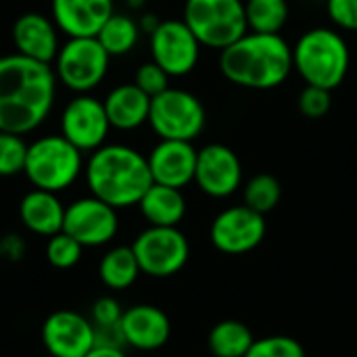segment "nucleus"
Segmentation results:
<instances>
[{
	"mask_svg": "<svg viewBox=\"0 0 357 357\" xmlns=\"http://www.w3.org/2000/svg\"><path fill=\"white\" fill-rule=\"evenodd\" d=\"M52 65L19 52L0 56V132L29 134L44 123L56 98Z\"/></svg>",
	"mask_w": 357,
	"mask_h": 357,
	"instance_id": "nucleus-1",
	"label": "nucleus"
},
{
	"mask_svg": "<svg viewBox=\"0 0 357 357\" xmlns=\"http://www.w3.org/2000/svg\"><path fill=\"white\" fill-rule=\"evenodd\" d=\"M220 71L238 88L272 90L291 75L293 48L280 33L247 31L220 50Z\"/></svg>",
	"mask_w": 357,
	"mask_h": 357,
	"instance_id": "nucleus-2",
	"label": "nucleus"
},
{
	"mask_svg": "<svg viewBox=\"0 0 357 357\" xmlns=\"http://www.w3.org/2000/svg\"><path fill=\"white\" fill-rule=\"evenodd\" d=\"M84 176L90 195L115 209L138 205L153 184L146 157L128 144H102L92 151Z\"/></svg>",
	"mask_w": 357,
	"mask_h": 357,
	"instance_id": "nucleus-3",
	"label": "nucleus"
},
{
	"mask_svg": "<svg viewBox=\"0 0 357 357\" xmlns=\"http://www.w3.org/2000/svg\"><path fill=\"white\" fill-rule=\"evenodd\" d=\"M349 65V44L337 29H307L293 46V69L307 86H318L333 92L345 82Z\"/></svg>",
	"mask_w": 357,
	"mask_h": 357,
	"instance_id": "nucleus-4",
	"label": "nucleus"
},
{
	"mask_svg": "<svg viewBox=\"0 0 357 357\" xmlns=\"http://www.w3.org/2000/svg\"><path fill=\"white\" fill-rule=\"evenodd\" d=\"M84 153L75 149L65 136L48 134L27 144V159L23 174L33 188L61 192L67 190L84 172Z\"/></svg>",
	"mask_w": 357,
	"mask_h": 357,
	"instance_id": "nucleus-5",
	"label": "nucleus"
},
{
	"mask_svg": "<svg viewBox=\"0 0 357 357\" xmlns=\"http://www.w3.org/2000/svg\"><path fill=\"white\" fill-rule=\"evenodd\" d=\"M182 21L201 46L213 50H224L249 31L245 0H186Z\"/></svg>",
	"mask_w": 357,
	"mask_h": 357,
	"instance_id": "nucleus-6",
	"label": "nucleus"
},
{
	"mask_svg": "<svg viewBox=\"0 0 357 357\" xmlns=\"http://www.w3.org/2000/svg\"><path fill=\"white\" fill-rule=\"evenodd\" d=\"M207 123V111L199 96L182 88H167L151 98L149 126L159 140L199 138Z\"/></svg>",
	"mask_w": 357,
	"mask_h": 357,
	"instance_id": "nucleus-7",
	"label": "nucleus"
},
{
	"mask_svg": "<svg viewBox=\"0 0 357 357\" xmlns=\"http://www.w3.org/2000/svg\"><path fill=\"white\" fill-rule=\"evenodd\" d=\"M109 63L111 54L102 48L96 36L67 38L52 61V69L56 82L65 88L75 94H90L98 84H102Z\"/></svg>",
	"mask_w": 357,
	"mask_h": 357,
	"instance_id": "nucleus-8",
	"label": "nucleus"
},
{
	"mask_svg": "<svg viewBox=\"0 0 357 357\" xmlns=\"http://www.w3.org/2000/svg\"><path fill=\"white\" fill-rule=\"evenodd\" d=\"M132 251L142 274L153 278L178 274L190 257L188 238L178 226H149L134 238Z\"/></svg>",
	"mask_w": 357,
	"mask_h": 357,
	"instance_id": "nucleus-9",
	"label": "nucleus"
},
{
	"mask_svg": "<svg viewBox=\"0 0 357 357\" xmlns=\"http://www.w3.org/2000/svg\"><path fill=\"white\" fill-rule=\"evenodd\" d=\"M151 61L169 77H184L195 71L201 56V42L182 19H165L149 36Z\"/></svg>",
	"mask_w": 357,
	"mask_h": 357,
	"instance_id": "nucleus-10",
	"label": "nucleus"
},
{
	"mask_svg": "<svg viewBox=\"0 0 357 357\" xmlns=\"http://www.w3.org/2000/svg\"><path fill=\"white\" fill-rule=\"evenodd\" d=\"M111 123L102 100L92 94H75L61 113V136L82 153H92L107 144Z\"/></svg>",
	"mask_w": 357,
	"mask_h": 357,
	"instance_id": "nucleus-11",
	"label": "nucleus"
},
{
	"mask_svg": "<svg viewBox=\"0 0 357 357\" xmlns=\"http://www.w3.org/2000/svg\"><path fill=\"white\" fill-rule=\"evenodd\" d=\"M119 230L117 209L96 197H82L65 207L63 232L73 236L84 249L109 245Z\"/></svg>",
	"mask_w": 357,
	"mask_h": 357,
	"instance_id": "nucleus-12",
	"label": "nucleus"
},
{
	"mask_svg": "<svg viewBox=\"0 0 357 357\" xmlns=\"http://www.w3.org/2000/svg\"><path fill=\"white\" fill-rule=\"evenodd\" d=\"M209 238L213 247L226 255H245L257 249L266 238V215L247 205L228 207L211 222Z\"/></svg>",
	"mask_w": 357,
	"mask_h": 357,
	"instance_id": "nucleus-13",
	"label": "nucleus"
},
{
	"mask_svg": "<svg viewBox=\"0 0 357 357\" xmlns=\"http://www.w3.org/2000/svg\"><path fill=\"white\" fill-rule=\"evenodd\" d=\"M195 184L213 199L232 197L243 184V163L238 155L220 142L205 144L197 153Z\"/></svg>",
	"mask_w": 357,
	"mask_h": 357,
	"instance_id": "nucleus-14",
	"label": "nucleus"
},
{
	"mask_svg": "<svg viewBox=\"0 0 357 357\" xmlns=\"http://www.w3.org/2000/svg\"><path fill=\"white\" fill-rule=\"evenodd\" d=\"M96 343V328L86 316L59 310L42 324V345L54 357H84Z\"/></svg>",
	"mask_w": 357,
	"mask_h": 357,
	"instance_id": "nucleus-15",
	"label": "nucleus"
},
{
	"mask_svg": "<svg viewBox=\"0 0 357 357\" xmlns=\"http://www.w3.org/2000/svg\"><path fill=\"white\" fill-rule=\"evenodd\" d=\"M10 38L15 44V52L46 65H52L61 48L59 27L52 17L36 10L23 13L15 19Z\"/></svg>",
	"mask_w": 357,
	"mask_h": 357,
	"instance_id": "nucleus-16",
	"label": "nucleus"
},
{
	"mask_svg": "<svg viewBox=\"0 0 357 357\" xmlns=\"http://www.w3.org/2000/svg\"><path fill=\"white\" fill-rule=\"evenodd\" d=\"M197 153L188 140H159L146 157L153 182L182 190L195 182Z\"/></svg>",
	"mask_w": 357,
	"mask_h": 357,
	"instance_id": "nucleus-17",
	"label": "nucleus"
},
{
	"mask_svg": "<svg viewBox=\"0 0 357 357\" xmlns=\"http://www.w3.org/2000/svg\"><path fill=\"white\" fill-rule=\"evenodd\" d=\"M119 328L126 345L138 351L161 349L172 337V322L167 314L161 307L149 303H140L123 310Z\"/></svg>",
	"mask_w": 357,
	"mask_h": 357,
	"instance_id": "nucleus-18",
	"label": "nucleus"
},
{
	"mask_svg": "<svg viewBox=\"0 0 357 357\" xmlns=\"http://www.w3.org/2000/svg\"><path fill=\"white\" fill-rule=\"evenodd\" d=\"M113 13V0H50V17L67 38L96 36Z\"/></svg>",
	"mask_w": 357,
	"mask_h": 357,
	"instance_id": "nucleus-19",
	"label": "nucleus"
},
{
	"mask_svg": "<svg viewBox=\"0 0 357 357\" xmlns=\"http://www.w3.org/2000/svg\"><path fill=\"white\" fill-rule=\"evenodd\" d=\"M111 128L121 132L138 130L140 126L149 123L151 111V96L144 94L134 82L115 86L102 100Z\"/></svg>",
	"mask_w": 357,
	"mask_h": 357,
	"instance_id": "nucleus-20",
	"label": "nucleus"
},
{
	"mask_svg": "<svg viewBox=\"0 0 357 357\" xmlns=\"http://www.w3.org/2000/svg\"><path fill=\"white\" fill-rule=\"evenodd\" d=\"M19 218L23 226L38 236H52L63 230L65 205L56 192L33 188L19 203Z\"/></svg>",
	"mask_w": 357,
	"mask_h": 357,
	"instance_id": "nucleus-21",
	"label": "nucleus"
},
{
	"mask_svg": "<svg viewBox=\"0 0 357 357\" xmlns=\"http://www.w3.org/2000/svg\"><path fill=\"white\" fill-rule=\"evenodd\" d=\"M138 209L151 226H178L186 215V199L180 188L153 182L140 199Z\"/></svg>",
	"mask_w": 357,
	"mask_h": 357,
	"instance_id": "nucleus-22",
	"label": "nucleus"
},
{
	"mask_svg": "<svg viewBox=\"0 0 357 357\" xmlns=\"http://www.w3.org/2000/svg\"><path fill=\"white\" fill-rule=\"evenodd\" d=\"M140 274H142V270H140L138 259L132 251V245L130 247L119 245V247L109 249L98 264L100 282L111 291L130 289L138 280Z\"/></svg>",
	"mask_w": 357,
	"mask_h": 357,
	"instance_id": "nucleus-23",
	"label": "nucleus"
},
{
	"mask_svg": "<svg viewBox=\"0 0 357 357\" xmlns=\"http://www.w3.org/2000/svg\"><path fill=\"white\" fill-rule=\"evenodd\" d=\"M253 343L255 337L251 328L238 320L218 322L207 337V345L213 357H245Z\"/></svg>",
	"mask_w": 357,
	"mask_h": 357,
	"instance_id": "nucleus-24",
	"label": "nucleus"
},
{
	"mask_svg": "<svg viewBox=\"0 0 357 357\" xmlns=\"http://www.w3.org/2000/svg\"><path fill=\"white\" fill-rule=\"evenodd\" d=\"M98 42L111 56H123L134 50L140 40V25L134 17L123 13H113L100 31L96 33Z\"/></svg>",
	"mask_w": 357,
	"mask_h": 357,
	"instance_id": "nucleus-25",
	"label": "nucleus"
},
{
	"mask_svg": "<svg viewBox=\"0 0 357 357\" xmlns=\"http://www.w3.org/2000/svg\"><path fill=\"white\" fill-rule=\"evenodd\" d=\"M289 13V0H245L247 27L255 33H280Z\"/></svg>",
	"mask_w": 357,
	"mask_h": 357,
	"instance_id": "nucleus-26",
	"label": "nucleus"
},
{
	"mask_svg": "<svg viewBox=\"0 0 357 357\" xmlns=\"http://www.w3.org/2000/svg\"><path fill=\"white\" fill-rule=\"evenodd\" d=\"M280 199H282V186L272 174H257L243 188V205H247L249 209L261 215L274 211Z\"/></svg>",
	"mask_w": 357,
	"mask_h": 357,
	"instance_id": "nucleus-27",
	"label": "nucleus"
},
{
	"mask_svg": "<svg viewBox=\"0 0 357 357\" xmlns=\"http://www.w3.org/2000/svg\"><path fill=\"white\" fill-rule=\"evenodd\" d=\"M82 253H84V247L73 238L69 236L67 232H56L52 236H48V243H46V259L52 268L56 270H69L73 266L79 264L82 259Z\"/></svg>",
	"mask_w": 357,
	"mask_h": 357,
	"instance_id": "nucleus-28",
	"label": "nucleus"
},
{
	"mask_svg": "<svg viewBox=\"0 0 357 357\" xmlns=\"http://www.w3.org/2000/svg\"><path fill=\"white\" fill-rule=\"evenodd\" d=\"M27 159V144L23 136L0 132V178L23 174Z\"/></svg>",
	"mask_w": 357,
	"mask_h": 357,
	"instance_id": "nucleus-29",
	"label": "nucleus"
},
{
	"mask_svg": "<svg viewBox=\"0 0 357 357\" xmlns=\"http://www.w3.org/2000/svg\"><path fill=\"white\" fill-rule=\"evenodd\" d=\"M245 357H305V349L297 339L276 335L257 339Z\"/></svg>",
	"mask_w": 357,
	"mask_h": 357,
	"instance_id": "nucleus-30",
	"label": "nucleus"
},
{
	"mask_svg": "<svg viewBox=\"0 0 357 357\" xmlns=\"http://www.w3.org/2000/svg\"><path fill=\"white\" fill-rule=\"evenodd\" d=\"M297 107H299V113L303 117H307V119H322V117L328 115V111L333 107L331 90L318 88V86H305L299 92Z\"/></svg>",
	"mask_w": 357,
	"mask_h": 357,
	"instance_id": "nucleus-31",
	"label": "nucleus"
},
{
	"mask_svg": "<svg viewBox=\"0 0 357 357\" xmlns=\"http://www.w3.org/2000/svg\"><path fill=\"white\" fill-rule=\"evenodd\" d=\"M169 75L155 63V61H146L142 63L138 69H136V75H134V84L144 92L149 94L151 98L165 92L169 88Z\"/></svg>",
	"mask_w": 357,
	"mask_h": 357,
	"instance_id": "nucleus-32",
	"label": "nucleus"
},
{
	"mask_svg": "<svg viewBox=\"0 0 357 357\" xmlns=\"http://www.w3.org/2000/svg\"><path fill=\"white\" fill-rule=\"evenodd\" d=\"M123 316V307L113 297H100L92 305V324L96 328H113L119 326Z\"/></svg>",
	"mask_w": 357,
	"mask_h": 357,
	"instance_id": "nucleus-33",
	"label": "nucleus"
},
{
	"mask_svg": "<svg viewBox=\"0 0 357 357\" xmlns=\"http://www.w3.org/2000/svg\"><path fill=\"white\" fill-rule=\"evenodd\" d=\"M326 13L337 27L357 31V0H326Z\"/></svg>",
	"mask_w": 357,
	"mask_h": 357,
	"instance_id": "nucleus-34",
	"label": "nucleus"
},
{
	"mask_svg": "<svg viewBox=\"0 0 357 357\" xmlns=\"http://www.w3.org/2000/svg\"><path fill=\"white\" fill-rule=\"evenodd\" d=\"M23 249H25V245H23L21 236H17V234H6L0 241V255H4L8 261H19L23 255Z\"/></svg>",
	"mask_w": 357,
	"mask_h": 357,
	"instance_id": "nucleus-35",
	"label": "nucleus"
},
{
	"mask_svg": "<svg viewBox=\"0 0 357 357\" xmlns=\"http://www.w3.org/2000/svg\"><path fill=\"white\" fill-rule=\"evenodd\" d=\"M84 357H128L123 347H113V345H94Z\"/></svg>",
	"mask_w": 357,
	"mask_h": 357,
	"instance_id": "nucleus-36",
	"label": "nucleus"
},
{
	"mask_svg": "<svg viewBox=\"0 0 357 357\" xmlns=\"http://www.w3.org/2000/svg\"><path fill=\"white\" fill-rule=\"evenodd\" d=\"M161 23V19H157V15H153V13H146V15H142V19L138 21V25H140V31H144V33H153L155 31V27Z\"/></svg>",
	"mask_w": 357,
	"mask_h": 357,
	"instance_id": "nucleus-37",
	"label": "nucleus"
},
{
	"mask_svg": "<svg viewBox=\"0 0 357 357\" xmlns=\"http://www.w3.org/2000/svg\"><path fill=\"white\" fill-rule=\"evenodd\" d=\"M144 2H146V0H128V6L134 8V10H138V8L144 6Z\"/></svg>",
	"mask_w": 357,
	"mask_h": 357,
	"instance_id": "nucleus-38",
	"label": "nucleus"
},
{
	"mask_svg": "<svg viewBox=\"0 0 357 357\" xmlns=\"http://www.w3.org/2000/svg\"><path fill=\"white\" fill-rule=\"evenodd\" d=\"M42 357H54V356H50V354H46V356H42Z\"/></svg>",
	"mask_w": 357,
	"mask_h": 357,
	"instance_id": "nucleus-39",
	"label": "nucleus"
}]
</instances>
